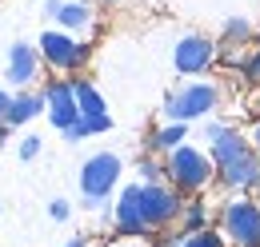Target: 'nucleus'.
Instances as JSON below:
<instances>
[{"label":"nucleus","instance_id":"9b49d317","mask_svg":"<svg viewBox=\"0 0 260 247\" xmlns=\"http://www.w3.org/2000/svg\"><path fill=\"white\" fill-rule=\"evenodd\" d=\"M44 12H48L52 20H60L64 28H88V24H92V8L80 4V0H48Z\"/></svg>","mask_w":260,"mask_h":247},{"label":"nucleus","instance_id":"423d86ee","mask_svg":"<svg viewBox=\"0 0 260 247\" xmlns=\"http://www.w3.org/2000/svg\"><path fill=\"white\" fill-rule=\"evenodd\" d=\"M168 176H172V184H176V187L196 191V187L208 184L212 163H208L200 152H192V148H176V152H172V159H168Z\"/></svg>","mask_w":260,"mask_h":247},{"label":"nucleus","instance_id":"4be33fe9","mask_svg":"<svg viewBox=\"0 0 260 247\" xmlns=\"http://www.w3.org/2000/svg\"><path fill=\"white\" fill-rule=\"evenodd\" d=\"M52 219H68V203H64V199L52 203Z\"/></svg>","mask_w":260,"mask_h":247},{"label":"nucleus","instance_id":"1a4fd4ad","mask_svg":"<svg viewBox=\"0 0 260 247\" xmlns=\"http://www.w3.org/2000/svg\"><path fill=\"white\" fill-rule=\"evenodd\" d=\"M44 100H48V116H52V124H56L60 132H64L68 124L80 120V104H76V88H72V84H64V80L48 84Z\"/></svg>","mask_w":260,"mask_h":247},{"label":"nucleus","instance_id":"393cba45","mask_svg":"<svg viewBox=\"0 0 260 247\" xmlns=\"http://www.w3.org/2000/svg\"><path fill=\"white\" fill-rule=\"evenodd\" d=\"M252 140H256V148H260V124H256V136H252Z\"/></svg>","mask_w":260,"mask_h":247},{"label":"nucleus","instance_id":"0eeeda50","mask_svg":"<svg viewBox=\"0 0 260 247\" xmlns=\"http://www.w3.org/2000/svg\"><path fill=\"white\" fill-rule=\"evenodd\" d=\"M40 56L52 64V68H60V72H72V68H80V64L88 60V48L76 44L64 32H44L40 36Z\"/></svg>","mask_w":260,"mask_h":247},{"label":"nucleus","instance_id":"7ed1b4c3","mask_svg":"<svg viewBox=\"0 0 260 247\" xmlns=\"http://www.w3.org/2000/svg\"><path fill=\"white\" fill-rule=\"evenodd\" d=\"M216 108V88L212 84H184L180 92L168 96V104H164V116L168 120H196V116H204V112H212Z\"/></svg>","mask_w":260,"mask_h":247},{"label":"nucleus","instance_id":"412c9836","mask_svg":"<svg viewBox=\"0 0 260 247\" xmlns=\"http://www.w3.org/2000/svg\"><path fill=\"white\" fill-rule=\"evenodd\" d=\"M200 219H204V212H200V203H192L188 208V227H200Z\"/></svg>","mask_w":260,"mask_h":247},{"label":"nucleus","instance_id":"20e7f679","mask_svg":"<svg viewBox=\"0 0 260 247\" xmlns=\"http://www.w3.org/2000/svg\"><path fill=\"white\" fill-rule=\"evenodd\" d=\"M116 176H120V159L116 155H92L84 168H80V191L88 195V208H100V199L112 191L116 184Z\"/></svg>","mask_w":260,"mask_h":247},{"label":"nucleus","instance_id":"f3484780","mask_svg":"<svg viewBox=\"0 0 260 247\" xmlns=\"http://www.w3.org/2000/svg\"><path fill=\"white\" fill-rule=\"evenodd\" d=\"M244 76H248L252 84H260V48L252 52V56H248V64H244Z\"/></svg>","mask_w":260,"mask_h":247},{"label":"nucleus","instance_id":"6ab92c4d","mask_svg":"<svg viewBox=\"0 0 260 247\" xmlns=\"http://www.w3.org/2000/svg\"><path fill=\"white\" fill-rule=\"evenodd\" d=\"M36 152H40V140H36V136H28V140L20 144V155H24V159H36Z\"/></svg>","mask_w":260,"mask_h":247},{"label":"nucleus","instance_id":"4468645a","mask_svg":"<svg viewBox=\"0 0 260 247\" xmlns=\"http://www.w3.org/2000/svg\"><path fill=\"white\" fill-rule=\"evenodd\" d=\"M180 140H184V124L172 120L168 128H164V132H156V136H152V148H160V152H172Z\"/></svg>","mask_w":260,"mask_h":247},{"label":"nucleus","instance_id":"5701e85b","mask_svg":"<svg viewBox=\"0 0 260 247\" xmlns=\"http://www.w3.org/2000/svg\"><path fill=\"white\" fill-rule=\"evenodd\" d=\"M8 104H12V100H8V96L0 92V120H4V116H8Z\"/></svg>","mask_w":260,"mask_h":247},{"label":"nucleus","instance_id":"b1692460","mask_svg":"<svg viewBox=\"0 0 260 247\" xmlns=\"http://www.w3.org/2000/svg\"><path fill=\"white\" fill-rule=\"evenodd\" d=\"M68 247H84V239H72V243H68Z\"/></svg>","mask_w":260,"mask_h":247},{"label":"nucleus","instance_id":"39448f33","mask_svg":"<svg viewBox=\"0 0 260 247\" xmlns=\"http://www.w3.org/2000/svg\"><path fill=\"white\" fill-rule=\"evenodd\" d=\"M224 231L240 247H260V208L248 199H236L224 208Z\"/></svg>","mask_w":260,"mask_h":247},{"label":"nucleus","instance_id":"aec40b11","mask_svg":"<svg viewBox=\"0 0 260 247\" xmlns=\"http://www.w3.org/2000/svg\"><path fill=\"white\" fill-rule=\"evenodd\" d=\"M140 172H144V180H148V184H156V180H160V168H156V163H144Z\"/></svg>","mask_w":260,"mask_h":247},{"label":"nucleus","instance_id":"f03ea898","mask_svg":"<svg viewBox=\"0 0 260 247\" xmlns=\"http://www.w3.org/2000/svg\"><path fill=\"white\" fill-rule=\"evenodd\" d=\"M208 140H212V163L220 168L224 184H232V187H252L256 184L260 159L248 152V144H244L232 128L212 124V128H208Z\"/></svg>","mask_w":260,"mask_h":247},{"label":"nucleus","instance_id":"f257e3e1","mask_svg":"<svg viewBox=\"0 0 260 247\" xmlns=\"http://www.w3.org/2000/svg\"><path fill=\"white\" fill-rule=\"evenodd\" d=\"M180 212V203H176V195L168 191V187H156V184H136L128 187L124 195H120V203H116V227L124 231V235H144V231H152V227H160L168 219Z\"/></svg>","mask_w":260,"mask_h":247},{"label":"nucleus","instance_id":"dca6fc26","mask_svg":"<svg viewBox=\"0 0 260 247\" xmlns=\"http://www.w3.org/2000/svg\"><path fill=\"white\" fill-rule=\"evenodd\" d=\"M248 32H252V28H248V20H228V24H224V36H228V40H236V44L248 40Z\"/></svg>","mask_w":260,"mask_h":247},{"label":"nucleus","instance_id":"2eb2a0df","mask_svg":"<svg viewBox=\"0 0 260 247\" xmlns=\"http://www.w3.org/2000/svg\"><path fill=\"white\" fill-rule=\"evenodd\" d=\"M184 247H224V243H220L212 231H192V235L184 239Z\"/></svg>","mask_w":260,"mask_h":247},{"label":"nucleus","instance_id":"a211bd4d","mask_svg":"<svg viewBox=\"0 0 260 247\" xmlns=\"http://www.w3.org/2000/svg\"><path fill=\"white\" fill-rule=\"evenodd\" d=\"M88 132H92L88 124H84V120H76V124H68V128H64V140H80V136H88Z\"/></svg>","mask_w":260,"mask_h":247},{"label":"nucleus","instance_id":"ddd939ff","mask_svg":"<svg viewBox=\"0 0 260 247\" xmlns=\"http://www.w3.org/2000/svg\"><path fill=\"white\" fill-rule=\"evenodd\" d=\"M44 104H48V100H44V96H36V92H28V96H16V100L8 104V116H4V120L12 124V128H16V124H28V120L36 116V112L44 108Z\"/></svg>","mask_w":260,"mask_h":247},{"label":"nucleus","instance_id":"9d476101","mask_svg":"<svg viewBox=\"0 0 260 247\" xmlns=\"http://www.w3.org/2000/svg\"><path fill=\"white\" fill-rule=\"evenodd\" d=\"M72 88H76V104H80V120L88 124L92 132H108V128H112V120H108V112H104L100 92L88 84V80H76Z\"/></svg>","mask_w":260,"mask_h":247},{"label":"nucleus","instance_id":"6e6552de","mask_svg":"<svg viewBox=\"0 0 260 247\" xmlns=\"http://www.w3.org/2000/svg\"><path fill=\"white\" fill-rule=\"evenodd\" d=\"M216 56V48H212V40H204V36H184L180 44H176V52H172V60L176 68L184 72V76H196V72H204L208 64Z\"/></svg>","mask_w":260,"mask_h":247},{"label":"nucleus","instance_id":"f8f14e48","mask_svg":"<svg viewBox=\"0 0 260 247\" xmlns=\"http://www.w3.org/2000/svg\"><path fill=\"white\" fill-rule=\"evenodd\" d=\"M36 64H40L36 48L12 44V52H8V80H12V84H32L36 80Z\"/></svg>","mask_w":260,"mask_h":247}]
</instances>
